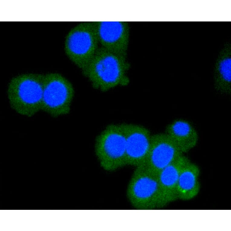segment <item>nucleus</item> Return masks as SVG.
<instances>
[{"label":"nucleus","mask_w":231,"mask_h":231,"mask_svg":"<svg viewBox=\"0 0 231 231\" xmlns=\"http://www.w3.org/2000/svg\"><path fill=\"white\" fill-rule=\"evenodd\" d=\"M127 68L125 55L100 47L82 71L94 88L106 92L128 83Z\"/></svg>","instance_id":"f257e3e1"},{"label":"nucleus","mask_w":231,"mask_h":231,"mask_svg":"<svg viewBox=\"0 0 231 231\" xmlns=\"http://www.w3.org/2000/svg\"><path fill=\"white\" fill-rule=\"evenodd\" d=\"M44 74L28 73L12 78L7 95L11 108L18 113L31 117L41 110Z\"/></svg>","instance_id":"f03ea898"},{"label":"nucleus","mask_w":231,"mask_h":231,"mask_svg":"<svg viewBox=\"0 0 231 231\" xmlns=\"http://www.w3.org/2000/svg\"><path fill=\"white\" fill-rule=\"evenodd\" d=\"M127 194L130 202L137 209H151L164 206L158 174L144 165L136 167Z\"/></svg>","instance_id":"7ed1b4c3"},{"label":"nucleus","mask_w":231,"mask_h":231,"mask_svg":"<svg viewBox=\"0 0 231 231\" xmlns=\"http://www.w3.org/2000/svg\"><path fill=\"white\" fill-rule=\"evenodd\" d=\"M99 44L95 22L83 21L75 26L68 33L65 51L69 59L82 70L96 52Z\"/></svg>","instance_id":"20e7f679"},{"label":"nucleus","mask_w":231,"mask_h":231,"mask_svg":"<svg viewBox=\"0 0 231 231\" xmlns=\"http://www.w3.org/2000/svg\"><path fill=\"white\" fill-rule=\"evenodd\" d=\"M74 93L71 83L62 75L44 74L41 110L54 117L67 114Z\"/></svg>","instance_id":"39448f33"},{"label":"nucleus","mask_w":231,"mask_h":231,"mask_svg":"<svg viewBox=\"0 0 231 231\" xmlns=\"http://www.w3.org/2000/svg\"><path fill=\"white\" fill-rule=\"evenodd\" d=\"M95 151L106 170L113 171L127 164L125 140L121 124L106 128L96 139Z\"/></svg>","instance_id":"423d86ee"},{"label":"nucleus","mask_w":231,"mask_h":231,"mask_svg":"<svg viewBox=\"0 0 231 231\" xmlns=\"http://www.w3.org/2000/svg\"><path fill=\"white\" fill-rule=\"evenodd\" d=\"M126 145V164L136 167L145 162L149 151L151 136L142 126L132 124H121Z\"/></svg>","instance_id":"0eeeda50"},{"label":"nucleus","mask_w":231,"mask_h":231,"mask_svg":"<svg viewBox=\"0 0 231 231\" xmlns=\"http://www.w3.org/2000/svg\"><path fill=\"white\" fill-rule=\"evenodd\" d=\"M182 154L166 133L156 134L151 136L149 151L143 165L158 174Z\"/></svg>","instance_id":"6e6552de"},{"label":"nucleus","mask_w":231,"mask_h":231,"mask_svg":"<svg viewBox=\"0 0 231 231\" xmlns=\"http://www.w3.org/2000/svg\"><path fill=\"white\" fill-rule=\"evenodd\" d=\"M99 44L111 51L125 55L128 28L122 21H95Z\"/></svg>","instance_id":"1a4fd4ad"},{"label":"nucleus","mask_w":231,"mask_h":231,"mask_svg":"<svg viewBox=\"0 0 231 231\" xmlns=\"http://www.w3.org/2000/svg\"><path fill=\"white\" fill-rule=\"evenodd\" d=\"M190 161L182 155L161 170L158 176L164 206L178 198L177 187L180 172Z\"/></svg>","instance_id":"9d476101"},{"label":"nucleus","mask_w":231,"mask_h":231,"mask_svg":"<svg viewBox=\"0 0 231 231\" xmlns=\"http://www.w3.org/2000/svg\"><path fill=\"white\" fill-rule=\"evenodd\" d=\"M166 134L182 153L188 151L196 145L198 135L195 129L187 122L179 120L170 125Z\"/></svg>","instance_id":"9b49d317"},{"label":"nucleus","mask_w":231,"mask_h":231,"mask_svg":"<svg viewBox=\"0 0 231 231\" xmlns=\"http://www.w3.org/2000/svg\"><path fill=\"white\" fill-rule=\"evenodd\" d=\"M199 172L198 167L190 161L183 168L177 184L178 198L188 200L197 194L199 190L198 180Z\"/></svg>","instance_id":"f8f14e48"},{"label":"nucleus","mask_w":231,"mask_h":231,"mask_svg":"<svg viewBox=\"0 0 231 231\" xmlns=\"http://www.w3.org/2000/svg\"><path fill=\"white\" fill-rule=\"evenodd\" d=\"M231 60L230 58H225L220 62L219 67V77L222 83L226 84L229 88L231 82Z\"/></svg>","instance_id":"ddd939ff"}]
</instances>
